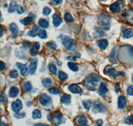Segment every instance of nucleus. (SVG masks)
<instances>
[{"mask_svg": "<svg viewBox=\"0 0 133 126\" xmlns=\"http://www.w3.org/2000/svg\"><path fill=\"white\" fill-rule=\"evenodd\" d=\"M18 5H17V3L15 2H13L10 3V5H9V8L8 9V12L9 13H13L15 11H16L17 7Z\"/></svg>", "mask_w": 133, "mask_h": 126, "instance_id": "nucleus-30", "label": "nucleus"}, {"mask_svg": "<svg viewBox=\"0 0 133 126\" xmlns=\"http://www.w3.org/2000/svg\"><path fill=\"white\" fill-rule=\"evenodd\" d=\"M35 125H43L42 123H36V124H35Z\"/></svg>", "mask_w": 133, "mask_h": 126, "instance_id": "nucleus-54", "label": "nucleus"}, {"mask_svg": "<svg viewBox=\"0 0 133 126\" xmlns=\"http://www.w3.org/2000/svg\"><path fill=\"white\" fill-rule=\"evenodd\" d=\"M42 84L45 88L49 87V86H51L52 84L51 79L49 78H44V79L42 80Z\"/></svg>", "mask_w": 133, "mask_h": 126, "instance_id": "nucleus-28", "label": "nucleus"}, {"mask_svg": "<svg viewBox=\"0 0 133 126\" xmlns=\"http://www.w3.org/2000/svg\"><path fill=\"white\" fill-rule=\"evenodd\" d=\"M68 67L69 68L71 71H73V72H77V71H79V67H78L75 64H74V63L73 62H69Z\"/></svg>", "mask_w": 133, "mask_h": 126, "instance_id": "nucleus-34", "label": "nucleus"}, {"mask_svg": "<svg viewBox=\"0 0 133 126\" xmlns=\"http://www.w3.org/2000/svg\"><path fill=\"white\" fill-rule=\"evenodd\" d=\"M40 30H41V29H39V27H37V25H33L32 31H29L27 35L30 37H35L39 35Z\"/></svg>", "mask_w": 133, "mask_h": 126, "instance_id": "nucleus-18", "label": "nucleus"}, {"mask_svg": "<svg viewBox=\"0 0 133 126\" xmlns=\"http://www.w3.org/2000/svg\"><path fill=\"white\" fill-rule=\"evenodd\" d=\"M96 123H97V124L99 126L102 125H103V120H97V121H96Z\"/></svg>", "mask_w": 133, "mask_h": 126, "instance_id": "nucleus-51", "label": "nucleus"}, {"mask_svg": "<svg viewBox=\"0 0 133 126\" xmlns=\"http://www.w3.org/2000/svg\"><path fill=\"white\" fill-rule=\"evenodd\" d=\"M40 49V45L38 42L35 43L33 45V47H32V48L30 51V54L31 55L33 56V57H35L37 54L38 51Z\"/></svg>", "mask_w": 133, "mask_h": 126, "instance_id": "nucleus-17", "label": "nucleus"}, {"mask_svg": "<svg viewBox=\"0 0 133 126\" xmlns=\"http://www.w3.org/2000/svg\"><path fill=\"white\" fill-rule=\"evenodd\" d=\"M127 94L130 96H133V86H130L127 88Z\"/></svg>", "mask_w": 133, "mask_h": 126, "instance_id": "nucleus-45", "label": "nucleus"}, {"mask_svg": "<svg viewBox=\"0 0 133 126\" xmlns=\"http://www.w3.org/2000/svg\"><path fill=\"white\" fill-rule=\"evenodd\" d=\"M51 9H50L49 8H48V7L44 8L43 10V13L45 15H49L51 13Z\"/></svg>", "mask_w": 133, "mask_h": 126, "instance_id": "nucleus-40", "label": "nucleus"}, {"mask_svg": "<svg viewBox=\"0 0 133 126\" xmlns=\"http://www.w3.org/2000/svg\"><path fill=\"white\" fill-rule=\"evenodd\" d=\"M38 24H39V25L40 27H42V28H44V29L48 28L49 25L48 21H47V20H46L45 19H43V18L40 19L39 20Z\"/></svg>", "mask_w": 133, "mask_h": 126, "instance_id": "nucleus-24", "label": "nucleus"}, {"mask_svg": "<svg viewBox=\"0 0 133 126\" xmlns=\"http://www.w3.org/2000/svg\"><path fill=\"white\" fill-rule=\"evenodd\" d=\"M92 111L94 113H104L106 111V108L104 104L99 101H96L93 104V109Z\"/></svg>", "mask_w": 133, "mask_h": 126, "instance_id": "nucleus-3", "label": "nucleus"}, {"mask_svg": "<svg viewBox=\"0 0 133 126\" xmlns=\"http://www.w3.org/2000/svg\"><path fill=\"white\" fill-rule=\"evenodd\" d=\"M110 10L113 13H118L120 11H121V5H120L119 3L118 2H115V3H112L111 5L109 8Z\"/></svg>", "mask_w": 133, "mask_h": 126, "instance_id": "nucleus-21", "label": "nucleus"}, {"mask_svg": "<svg viewBox=\"0 0 133 126\" xmlns=\"http://www.w3.org/2000/svg\"><path fill=\"white\" fill-rule=\"evenodd\" d=\"M123 16L127 19L128 22L133 25V9L127 11L123 14Z\"/></svg>", "mask_w": 133, "mask_h": 126, "instance_id": "nucleus-9", "label": "nucleus"}, {"mask_svg": "<svg viewBox=\"0 0 133 126\" xmlns=\"http://www.w3.org/2000/svg\"><path fill=\"white\" fill-rule=\"evenodd\" d=\"M9 96L11 98H15L19 94V89L15 86H13L9 90Z\"/></svg>", "mask_w": 133, "mask_h": 126, "instance_id": "nucleus-22", "label": "nucleus"}, {"mask_svg": "<svg viewBox=\"0 0 133 126\" xmlns=\"http://www.w3.org/2000/svg\"><path fill=\"white\" fill-rule=\"evenodd\" d=\"M35 15H34V14L32 13H30L29 16L27 17L26 18L23 19L21 20L20 22L25 26L29 25V24H31V23L33 20L35 19Z\"/></svg>", "mask_w": 133, "mask_h": 126, "instance_id": "nucleus-6", "label": "nucleus"}, {"mask_svg": "<svg viewBox=\"0 0 133 126\" xmlns=\"http://www.w3.org/2000/svg\"><path fill=\"white\" fill-rule=\"evenodd\" d=\"M83 104L84 108L86 109L87 110H89L91 106V101L89 100H86L83 101Z\"/></svg>", "mask_w": 133, "mask_h": 126, "instance_id": "nucleus-33", "label": "nucleus"}, {"mask_svg": "<svg viewBox=\"0 0 133 126\" xmlns=\"http://www.w3.org/2000/svg\"><path fill=\"white\" fill-rule=\"evenodd\" d=\"M49 69L53 74H57V67L54 64H50L49 65Z\"/></svg>", "mask_w": 133, "mask_h": 126, "instance_id": "nucleus-36", "label": "nucleus"}, {"mask_svg": "<svg viewBox=\"0 0 133 126\" xmlns=\"http://www.w3.org/2000/svg\"><path fill=\"white\" fill-rule=\"evenodd\" d=\"M49 92L51 94L53 95L58 94H59V89L56 87H52L49 90Z\"/></svg>", "mask_w": 133, "mask_h": 126, "instance_id": "nucleus-37", "label": "nucleus"}, {"mask_svg": "<svg viewBox=\"0 0 133 126\" xmlns=\"http://www.w3.org/2000/svg\"><path fill=\"white\" fill-rule=\"evenodd\" d=\"M77 123H79L81 125H88V121L87 120V118L84 116H81V117H79L77 119Z\"/></svg>", "mask_w": 133, "mask_h": 126, "instance_id": "nucleus-25", "label": "nucleus"}, {"mask_svg": "<svg viewBox=\"0 0 133 126\" xmlns=\"http://www.w3.org/2000/svg\"><path fill=\"white\" fill-rule=\"evenodd\" d=\"M7 98L5 96H3V94H2V96H1V102L4 104H7Z\"/></svg>", "mask_w": 133, "mask_h": 126, "instance_id": "nucleus-46", "label": "nucleus"}, {"mask_svg": "<svg viewBox=\"0 0 133 126\" xmlns=\"http://www.w3.org/2000/svg\"><path fill=\"white\" fill-rule=\"evenodd\" d=\"M11 106H12L13 110L15 113H18L23 108V104H22V102L20 100H17L16 101L13 102Z\"/></svg>", "mask_w": 133, "mask_h": 126, "instance_id": "nucleus-5", "label": "nucleus"}, {"mask_svg": "<svg viewBox=\"0 0 133 126\" xmlns=\"http://www.w3.org/2000/svg\"><path fill=\"white\" fill-rule=\"evenodd\" d=\"M130 2H131V3H132V4L133 5V0H130Z\"/></svg>", "mask_w": 133, "mask_h": 126, "instance_id": "nucleus-55", "label": "nucleus"}, {"mask_svg": "<svg viewBox=\"0 0 133 126\" xmlns=\"http://www.w3.org/2000/svg\"><path fill=\"white\" fill-rule=\"evenodd\" d=\"M23 88H24L25 91L27 92H29L31 91L32 86L30 82H25L23 84Z\"/></svg>", "mask_w": 133, "mask_h": 126, "instance_id": "nucleus-31", "label": "nucleus"}, {"mask_svg": "<svg viewBox=\"0 0 133 126\" xmlns=\"http://www.w3.org/2000/svg\"><path fill=\"white\" fill-rule=\"evenodd\" d=\"M32 117L33 119L35 120V119H41V113L39 110L36 109L33 111L32 114Z\"/></svg>", "mask_w": 133, "mask_h": 126, "instance_id": "nucleus-29", "label": "nucleus"}, {"mask_svg": "<svg viewBox=\"0 0 133 126\" xmlns=\"http://www.w3.org/2000/svg\"><path fill=\"white\" fill-rule=\"evenodd\" d=\"M52 100L51 98V97H49V96H47V94H43L41 95L39 98V102L40 104H41L43 106H48L49 104H50L51 103Z\"/></svg>", "mask_w": 133, "mask_h": 126, "instance_id": "nucleus-4", "label": "nucleus"}, {"mask_svg": "<svg viewBox=\"0 0 133 126\" xmlns=\"http://www.w3.org/2000/svg\"><path fill=\"white\" fill-rule=\"evenodd\" d=\"M63 20L61 18L60 16L57 14H54L53 15V24L55 27H57L61 24Z\"/></svg>", "mask_w": 133, "mask_h": 126, "instance_id": "nucleus-16", "label": "nucleus"}, {"mask_svg": "<svg viewBox=\"0 0 133 126\" xmlns=\"http://www.w3.org/2000/svg\"><path fill=\"white\" fill-rule=\"evenodd\" d=\"M17 66L19 68L21 71V74L23 76H27L28 75V73H29V71L28 68H27V66L24 64H21L19 62H17Z\"/></svg>", "mask_w": 133, "mask_h": 126, "instance_id": "nucleus-7", "label": "nucleus"}, {"mask_svg": "<svg viewBox=\"0 0 133 126\" xmlns=\"http://www.w3.org/2000/svg\"><path fill=\"white\" fill-rule=\"evenodd\" d=\"M65 20L67 23H73L74 21V19L72 17V15L69 13H66L65 14Z\"/></svg>", "mask_w": 133, "mask_h": 126, "instance_id": "nucleus-35", "label": "nucleus"}, {"mask_svg": "<svg viewBox=\"0 0 133 126\" xmlns=\"http://www.w3.org/2000/svg\"><path fill=\"white\" fill-rule=\"evenodd\" d=\"M38 36L41 39H45L47 38V33L45 30H40L39 33V35Z\"/></svg>", "mask_w": 133, "mask_h": 126, "instance_id": "nucleus-39", "label": "nucleus"}, {"mask_svg": "<svg viewBox=\"0 0 133 126\" xmlns=\"http://www.w3.org/2000/svg\"><path fill=\"white\" fill-rule=\"evenodd\" d=\"M86 80H89V81L92 82L93 83H97L98 82H100V80H101L100 77L98 76L97 74H96L95 73L90 74L89 75V76L87 78Z\"/></svg>", "mask_w": 133, "mask_h": 126, "instance_id": "nucleus-19", "label": "nucleus"}, {"mask_svg": "<svg viewBox=\"0 0 133 126\" xmlns=\"http://www.w3.org/2000/svg\"><path fill=\"white\" fill-rule=\"evenodd\" d=\"M127 98L125 96H121L118 98V107L120 109H124L127 106Z\"/></svg>", "mask_w": 133, "mask_h": 126, "instance_id": "nucleus-13", "label": "nucleus"}, {"mask_svg": "<svg viewBox=\"0 0 133 126\" xmlns=\"http://www.w3.org/2000/svg\"><path fill=\"white\" fill-rule=\"evenodd\" d=\"M63 120V115L61 113H57L53 116L52 117V122L55 125H59L60 123H61Z\"/></svg>", "mask_w": 133, "mask_h": 126, "instance_id": "nucleus-8", "label": "nucleus"}, {"mask_svg": "<svg viewBox=\"0 0 133 126\" xmlns=\"http://www.w3.org/2000/svg\"><path fill=\"white\" fill-rule=\"evenodd\" d=\"M101 1H104V0H101Z\"/></svg>", "mask_w": 133, "mask_h": 126, "instance_id": "nucleus-58", "label": "nucleus"}, {"mask_svg": "<svg viewBox=\"0 0 133 126\" xmlns=\"http://www.w3.org/2000/svg\"><path fill=\"white\" fill-rule=\"evenodd\" d=\"M110 20H111V18L109 15H101L98 17V23L101 27H107L110 24Z\"/></svg>", "mask_w": 133, "mask_h": 126, "instance_id": "nucleus-2", "label": "nucleus"}, {"mask_svg": "<svg viewBox=\"0 0 133 126\" xmlns=\"http://www.w3.org/2000/svg\"><path fill=\"white\" fill-rule=\"evenodd\" d=\"M4 7H5V8H7V7H8V5H5Z\"/></svg>", "mask_w": 133, "mask_h": 126, "instance_id": "nucleus-57", "label": "nucleus"}, {"mask_svg": "<svg viewBox=\"0 0 133 126\" xmlns=\"http://www.w3.org/2000/svg\"><path fill=\"white\" fill-rule=\"evenodd\" d=\"M133 36V31L130 29H126L124 32H123V37L124 39H129L131 38Z\"/></svg>", "mask_w": 133, "mask_h": 126, "instance_id": "nucleus-26", "label": "nucleus"}, {"mask_svg": "<svg viewBox=\"0 0 133 126\" xmlns=\"http://www.w3.org/2000/svg\"><path fill=\"white\" fill-rule=\"evenodd\" d=\"M97 45H98V47H99L101 49L104 50L108 47L109 45V42L107 39H100L97 41Z\"/></svg>", "mask_w": 133, "mask_h": 126, "instance_id": "nucleus-20", "label": "nucleus"}, {"mask_svg": "<svg viewBox=\"0 0 133 126\" xmlns=\"http://www.w3.org/2000/svg\"><path fill=\"white\" fill-rule=\"evenodd\" d=\"M116 53H117V48L115 47L112 48V50L110 52V56H109V61L114 65L117 62V60L116 59Z\"/></svg>", "mask_w": 133, "mask_h": 126, "instance_id": "nucleus-12", "label": "nucleus"}, {"mask_svg": "<svg viewBox=\"0 0 133 126\" xmlns=\"http://www.w3.org/2000/svg\"><path fill=\"white\" fill-rule=\"evenodd\" d=\"M95 31H97V34H98L99 35V36H104V35H105V34L104 33V32L102 30H101V29H96Z\"/></svg>", "mask_w": 133, "mask_h": 126, "instance_id": "nucleus-47", "label": "nucleus"}, {"mask_svg": "<svg viewBox=\"0 0 133 126\" xmlns=\"http://www.w3.org/2000/svg\"><path fill=\"white\" fill-rule=\"evenodd\" d=\"M106 68L107 71V72H104V73L107 74H109L110 76H114V75L115 74V72H116L115 68L112 67V66H108Z\"/></svg>", "mask_w": 133, "mask_h": 126, "instance_id": "nucleus-27", "label": "nucleus"}, {"mask_svg": "<svg viewBox=\"0 0 133 126\" xmlns=\"http://www.w3.org/2000/svg\"><path fill=\"white\" fill-rule=\"evenodd\" d=\"M37 66V60L36 59H32L31 61L30 65H29V73L31 74H33L35 73Z\"/></svg>", "mask_w": 133, "mask_h": 126, "instance_id": "nucleus-15", "label": "nucleus"}, {"mask_svg": "<svg viewBox=\"0 0 133 126\" xmlns=\"http://www.w3.org/2000/svg\"><path fill=\"white\" fill-rule=\"evenodd\" d=\"M124 122H125V123H127V124L133 125V116H129V117H127V119H125Z\"/></svg>", "mask_w": 133, "mask_h": 126, "instance_id": "nucleus-41", "label": "nucleus"}, {"mask_svg": "<svg viewBox=\"0 0 133 126\" xmlns=\"http://www.w3.org/2000/svg\"><path fill=\"white\" fill-rule=\"evenodd\" d=\"M61 101L64 104H69L71 102V96L68 94H63L61 96Z\"/></svg>", "mask_w": 133, "mask_h": 126, "instance_id": "nucleus-23", "label": "nucleus"}, {"mask_svg": "<svg viewBox=\"0 0 133 126\" xmlns=\"http://www.w3.org/2000/svg\"><path fill=\"white\" fill-rule=\"evenodd\" d=\"M9 29L11 31V35L14 38H15L18 34L19 29L17 25L15 23H11L9 25Z\"/></svg>", "mask_w": 133, "mask_h": 126, "instance_id": "nucleus-14", "label": "nucleus"}, {"mask_svg": "<svg viewBox=\"0 0 133 126\" xmlns=\"http://www.w3.org/2000/svg\"><path fill=\"white\" fill-rule=\"evenodd\" d=\"M58 78L61 81H65V80H66L68 78V76L66 75V74L65 73V72H62V71H60V72H59Z\"/></svg>", "mask_w": 133, "mask_h": 126, "instance_id": "nucleus-32", "label": "nucleus"}, {"mask_svg": "<svg viewBox=\"0 0 133 126\" xmlns=\"http://www.w3.org/2000/svg\"><path fill=\"white\" fill-rule=\"evenodd\" d=\"M18 72H17L16 70H13V71H11L9 72V76H10L11 78H16L18 77Z\"/></svg>", "mask_w": 133, "mask_h": 126, "instance_id": "nucleus-38", "label": "nucleus"}, {"mask_svg": "<svg viewBox=\"0 0 133 126\" xmlns=\"http://www.w3.org/2000/svg\"><path fill=\"white\" fill-rule=\"evenodd\" d=\"M107 84L104 82H101L100 84L99 89H98V94L101 96H103L104 97L106 94L107 93Z\"/></svg>", "mask_w": 133, "mask_h": 126, "instance_id": "nucleus-11", "label": "nucleus"}, {"mask_svg": "<svg viewBox=\"0 0 133 126\" xmlns=\"http://www.w3.org/2000/svg\"><path fill=\"white\" fill-rule=\"evenodd\" d=\"M132 82H133V74H132Z\"/></svg>", "mask_w": 133, "mask_h": 126, "instance_id": "nucleus-56", "label": "nucleus"}, {"mask_svg": "<svg viewBox=\"0 0 133 126\" xmlns=\"http://www.w3.org/2000/svg\"><path fill=\"white\" fill-rule=\"evenodd\" d=\"M69 90L73 94H82L83 90L77 84H72L69 86Z\"/></svg>", "mask_w": 133, "mask_h": 126, "instance_id": "nucleus-10", "label": "nucleus"}, {"mask_svg": "<svg viewBox=\"0 0 133 126\" xmlns=\"http://www.w3.org/2000/svg\"><path fill=\"white\" fill-rule=\"evenodd\" d=\"M78 58V57H67V59L68 60H77V59Z\"/></svg>", "mask_w": 133, "mask_h": 126, "instance_id": "nucleus-50", "label": "nucleus"}, {"mask_svg": "<svg viewBox=\"0 0 133 126\" xmlns=\"http://www.w3.org/2000/svg\"><path fill=\"white\" fill-rule=\"evenodd\" d=\"M47 46L53 50H55L57 47L55 43H47Z\"/></svg>", "mask_w": 133, "mask_h": 126, "instance_id": "nucleus-43", "label": "nucleus"}, {"mask_svg": "<svg viewBox=\"0 0 133 126\" xmlns=\"http://www.w3.org/2000/svg\"><path fill=\"white\" fill-rule=\"evenodd\" d=\"M3 36V29L2 27H1V37Z\"/></svg>", "mask_w": 133, "mask_h": 126, "instance_id": "nucleus-53", "label": "nucleus"}, {"mask_svg": "<svg viewBox=\"0 0 133 126\" xmlns=\"http://www.w3.org/2000/svg\"><path fill=\"white\" fill-rule=\"evenodd\" d=\"M17 12L19 14H22L24 13L25 11V9L24 8H23L22 6H20V5H17Z\"/></svg>", "mask_w": 133, "mask_h": 126, "instance_id": "nucleus-44", "label": "nucleus"}, {"mask_svg": "<svg viewBox=\"0 0 133 126\" xmlns=\"http://www.w3.org/2000/svg\"><path fill=\"white\" fill-rule=\"evenodd\" d=\"M26 114L25 113H16V114L14 115V117H16L17 119H21V118H23V117H25Z\"/></svg>", "mask_w": 133, "mask_h": 126, "instance_id": "nucleus-42", "label": "nucleus"}, {"mask_svg": "<svg viewBox=\"0 0 133 126\" xmlns=\"http://www.w3.org/2000/svg\"><path fill=\"white\" fill-rule=\"evenodd\" d=\"M60 39L62 41L63 45L64 47L69 51H75L76 50V45L75 44V40L69 37L66 36V35H61Z\"/></svg>", "mask_w": 133, "mask_h": 126, "instance_id": "nucleus-1", "label": "nucleus"}, {"mask_svg": "<svg viewBox=\"0 0 133 126\" xmlns=\"http://www.w3.org/2000/svg\"><path fill=\"white\" fill-rule=\"evenodd\" d=\"M5 64H4V62H3V61H2L1 62V69H0V71H3V70H4V68H5Z\"/></svg>", "mask_w": 133, "mask_h": 126, "instance_id": "nucleus-52", "label": "nucleus"}, {"mask_svg": "<svg viewBox=\"0 0 133 126\" xmlns=\"http://www.w3.org/2000/svg\"><path fill=\"white\" fill-rule=\"evenodd\" d=\"M63 2V0H52V3L55 5H57L61 4Z\"/></svg>", "mask_w": 133, "mask_h": 126, "instance_id": "nucleus-48", "label": "nucleus"}, {"mask_svg": "<svg viewBox=\"0 0 133 126\" xmlns=\"http://www.w3.org/2000/svg\"><path fill=\"white\" fill-rule=\"evenodd\" d=\"M120 90V87H119V84H115V91H116V93H118Z\"/></svg>", "mask_w": 133, "mask_h": 126, "instance_id": "nucleus-49", "label": "nucleus"}]
</instances>
